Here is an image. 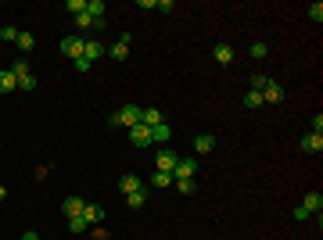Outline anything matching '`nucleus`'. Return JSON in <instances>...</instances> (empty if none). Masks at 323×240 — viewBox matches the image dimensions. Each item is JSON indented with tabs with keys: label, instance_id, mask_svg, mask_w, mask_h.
Instances as JSON below:
<instances>
[{
	"label": "nucleus",
	"instance_id": "1",
	"mask_svg": "<svg viewBox=\"0 0 323 240\" xmlns=\"http://www.w3.org/2000/svg\"><path fill=\"white\" fill-rule=\"evenodd\" d=\"M140 115H144V108L126 104V108H118V111L108 118V126H126V129H133V126H140Z\"/></svg>",
	"mask_w": 323,
	"mask_h": 240
},
{
	"label": "nucleus",
	"instance_id": "2",
	"mask_svg": "<svg viewBox=\"0 0 323 240\" xmlns=\"http://www.w3.org/2000/svg\"><path fill=\"white\" fill-rule=\"evenodd\" d=\"M176 162H180V154H176V151H158V158H154V172H169V176H173Z\"/></svg>",
	"mask_w": 323,
	"mask_h": 240
},
{
	"label": "nucleus",
	"instance_id": "3",
	"mask_svg": "<svg viewBox=\"0 0 323 240\" xmlns=\"http://www.w3.org/2000/svg\"><path fill=\"white\" fill-rule=\"evenodd\" d=\"M194 172H197V162H194V158H180L176 169H173V179H194Z\"/></svg>",
	"mask_w": 323,
	"mask_h": 240
},
{
	"label": "nucleus",
	"instance_id": "4",
	"mask_svg": "<svg viewBox=\"0 0 323 240\" xmlns=\"http://www.w3.org/2000/svg\"><path fill=\"white\" fill-rule=\"evenodd\" d=\"M130 39H133V36L126 32L118 43H111V47H108V58H111V61H126V58H130Z\"/></svg>",
	"mask_w": 323,
	"mask_h": 240
},
{
	"label": "nucleus",
	"instance_id": "5",
	"mask_svg": "<svg viewBox=\"0 0 323 240\" xmlns=\"http://www.w3.org/2000/svg\"><path fill=\"white\" fill-rule=\"evenodd\" d=\"M83 43H87V39H79V36H68V39H61V54H68L72 61H75V58H83Z\"/></svg>",
	"mask_w": 323,
	"mask_h": 240
},
{
	"label": "nucleus",
	"instance_id": "6",
	"mask_svg": "<svg viewBox=\"0 0 323 240\" xmlns=\"http://www.w3.org/2000/svg\"><path fill=\"white\" fill-rule=\"evenodd\" d=\"M130 143H133V147H151V143H154V140H151V129H147V126H133V129H130Z\"/></svg>",
	"mask_w": 323,
	"mask_h": 240
},
{
	"label": "nucleus",
	"instance_id": "7",
	"mask_svg": "<svg viewBox=\"0 0 323 240\" xmlns=\"http://www.w3.org/2000/svg\"><path fill=\"white\" fill-rule=\"evenodd\" d=\"M83 208H87V201H83V197H65V205H61V212H65L68 219L83 215Z\"/></svg>",
	"mask_w": 323,
	"mask_h": 240
},
{
	"label": "nucleus",
	"instance_id": "8",
	"mask_svg": "<svg viewBox=\"0 0 323 240\" xmlns=\"http://www.w3.org/2000/svg\"><path fill=\"white\" fill-rule=\"evenodd\" d=\"M118 190H123V194H137V190H144V179L133 176V172H126L123 179H118Z\"/></svg>",
	"mask_w": 323,
	"mask_h": 240
},
{
	"label": "nucleus",
	"instance_id": "9",
	"mask_svg": "<svg viewBox=\"0 0 323 240\" xmlns=\"http://www.w3.org/2000/svg\"><path fill=\"white\" fill-rule=\"evenodd\" d=\"M262 101H266V104H280V101H284V86L269 79V86L262 90Z\"/></svg>",
	"mask_w": 323,
	"mask_h": 240
},
{
	"label": "nucleus",
	"instance_id": "10",
	"mask_svg": "<svg viewBox=\"0 0 323 240\" xmlns=\"http://www.w3.org/2000/svg\"><path fill=\"white\" fill-rule=\"evenodd\" d=\"M101 54H104V43H101V39H87V43H83V58H87L90 65H94Z\"/></svg>",
	"mask_w": 323,
	"mask_h": 240
},
{
	"label": "nucleus",
	"instance_id": "11",
	"mask_svg": "<svg viewBox=\"0 0 323 240\" xmlns=\"http://www.w3.org/2000/svg\"><path fill=\"white\" fill-rule=\"evenodd\" d=\"M166 118H162V111L158 108H144V115H140V126H147V129H154V126H162Z\"/></svg>",
	"mask_w": 323,
	"mask_h": 240
},
{
	"label": "nucleus",
	"instance_id": "12",
	"mask_svg": "<svg viewBox=\"0 0 323 240\" xmlns=\"http://www.w3.org/2000/svg\"><path fill=\"white\" fill-rule=\"evenodd\" d=\"M212 147H216V136H212V133H197V136H194V151H197V154H209Z\"/></svg>",
	"mask_w": 323,
	"mask_h": 240
},
{
	"label": "nucleus",
	"instance_id": "13",
	"mask_svg": "<svg viewBox=\"0 0 323 240\" xmlns=\"http://www.w3.org/2000/svg\"><path fill=\"white\" fill-rule=\"evenodd\" d=\"M212 58H216L219 65H230V61H233V47H230V43H216V47H212Z\"/></svg>",
	"mask_w": 323,
	"mask_h": 240
},
{
	"label": "nucleus",
	"instance_id": "14",
	"mask_svg": "<svg viewBox=\"0 0 323 240\" xmlns=\"http://www.w3.org/2000/svg\"><path fill=\"white\" fill-rule=\"evenodd\" d=\"M83 219H87L90 226H101V219H104V208H101V205H87V208H83Z\"/></svg>",
	"mask_w": 323,
	"mask_h": 240
},
{
	"label": "nucleus",
	"instance_id": "15",
	"mask_svg": "<svg viewBox=\"0 0 323 240\" xmlns=\"http://www.w3.org/2000/svg\"><path fill=\"white\" fill-rule=\"evenodd\" d=\"M302 208H305L309 215H312V212H319V208H323V197H319L316 190H309V194H305V201H302Z\"/></svg>",
	"mask_w": 323,
	"mask_h": 240
},
{
	"label": "nucleus",
	"instance_id": "16",
	"mask_svg": "<svg viewBox=\"0 0 323 240\" xmlns=\"http://www.w3.org/2000/svg\"><path fill=\"white\" fill-rule=\"evenodd\" d=\"M0 90H4V93L18 90V79H15V72H11V68H4V72H0Z\"/></svg>",
	"mask_w": 323,
	"mask_h": 240
},
{
	"label": "nucleus",
	"instance_id": "17",
	"mask_svg": "<svg viewBox=\"0 0 323 240\" xmlns=\"http://www.w3.org/2000/svg\"><path fill=\"white\" fill-rule=\"evenodd\" d=\"M302 151H316V154H319V151H323V133H309V136L302 140Z\"/></svg>",
	"mask_w": 323,
	"mask_h": 240
},
{
	"label": "nucleus",
	"instance_id": "18",
	"mask_svg": "<svg viewBox=\"0 0 323 240\" xmlns=\"http://www.w3.org/2000/svg\"><path fill=\"white\" fill-rule=\"evenodd\" d=\"M126 205H130V208H144V205H147V190H137V194H126Z\"/></svg>",
	"mask_w": 323,
	"mask_h": 240
},
{
	"label": "nucleus",
	"instance_id": "19",
	"mask_svg": "<svg viewBox=\"0 0 323 240\" xmlns=\"http://www.w3.org/2000/svg\"><path fill=\"white\" fill-rule=\"evenodd\" d=\"M87 15H90L94 22H101V18H104V0H90V4H87Z\"/></svg>",
	"mask_w": 323,
	"mask_h": 240
},
{
	"label": "nucleus",
	"instance_id": "20",
	"mask_svg": "<svg viewBox=\"0 0 323 240\" xmlns=\"http://www.w3.org/2000/svg\"><path fill=\"white\" fill-rule=\"evenodd\" d=\"M15 43H18V51H25V54H29V51L36 47V39H32V32H18Z\"/></svg>",
	"mask_w": 323,
	"mask_h": 240
},
{
	"label": "nucleus",
	"instance_id": "21",
	"mask_svg": "<svg viewBox=\"0 0 323 240\" xmlns=\"http://www.w3.org/2000/svg\"><path fill=\"white\" fill-rule=\"evenodd\" d=\"M169 136H173V129H169L166 122H162V126H154V129H151V140H158V143H166Z\"/></svg>",
	"mask_w": 323,
	"mask_h": 240
},
{
	"label": "nucleus",
	"instance_id": "22",
	"mask_svg": "<svg viewBox=\"0 0 323 240\" xmlns=\"http://www.w3.org/2000/svg\"><path fill=\"white\" fill-rule=\"evenodd\" d=\"M68 229H72V233H87V229H90V222H87L83 215H75V219H68Z\"/></svg>",
	"mask_w": 323,
	"mask_h": 240
},
{
	"label": "nucleus",
	"instance_id": "23",
	"mask_svg": "<svg viewBox=\"0 0 323 240\" xmlns=\"http://www.w3.org/2000/svg\"><path fill=\"white\" fill-rule=\"evenodd\" d=\"M11 72H15V79H22V75H32V72H29V61H25V58H18V61L11 65Z\"/></svg>",
	"mask_w": 323,
	"mask_h": 240
},
{
	"label": "nucleus",
	"instance_id": "24",
	"mask_svg": "<svg viewBox=\"0 0 323 240\" xmlns=\"http://www.w3.org/2000/svg\"><path fill=\"white\" fill-rule=\"evenodd\" d=\"M266 101H262V93H255V90H248L245 93V108H262Z\"/></svg>",
	"mask_w": 323,
	"mask_h": 240
},
{
	"label": "nucleus",
	"instance_id": "25",
	"mask_svg": "<svg viewBox=\"0 0 323 240\" xmlns=\"http://www.w3.org/2000/svg\"><path fill=\"white\" fill-rule=\"evenodd\" d=\"M266 86H269V79H266L262 72H255V75H252V90H255V93H262Z\"/></svg>",
	"mask_w": 323,
	"mask_h": 240
},
{
	"label": "nucleus",
	"instance_id": "26",
	"mask_svg": "<svg viewBox=\"0 0 323 240\" xmlns=\"http://www.w3.org/2000/svg\"><path fill=\"white\" fill-rule=\"evenodd\" d=\"M0 39H4V43H15V39H18V29H15V25H4V29H0Z\"/></svg>",
	"mask_w": 323,
	"mask_h": 240
},
{
	"label": "nucleus",
	"instance_id": "27",
	"mask_svg": "<svg viewBox=\"0 0 323 240\" xmlns=\"http://www.w3.org/2000/svg\"><path fill=\"white\" fill-rule=\"evenodd\" d=\"M151 183H154V186H173V176H169V172H154Z\"/></svg>",
	"mask_w": 323,
	"mask_h": 240
},
{
	"label": "nucleus",
	"instance_id": "28",
	"mask_svg": "<svg viewBox=\"0 0 323 240\" xmlns=\"http://www.w3.org/2000/svg\"><path fill=\"white\" fill-rule=\"evenodd\" d=\"M173 183H176V190H180V194H194V186H197L194 179H173Z\"/></svg>",
	"mask_w": 323,
	"mask_h": 240
},
{
	"label": "nucleus",
	"instance_id": "29",
	"mask_svg": "<svg viewBox=\"0 0 323 240\" xmlns=\"http://www.w3.org/2000/svg\"><path fill=\"white\" fill-rule=\"evenodd\" d=\"M65 8H68L72 15H83V11H87V0H68V4H65Z\"/></svg>",
	"mask_w": 323,
	"mask_h": 240
},
{
	"label": "nucleus",
	"instance_id": "30",
	"mask_svg": "<svg viewBox=\"0 0 323 240\" xmlns=\"http://www.w3.org/2000/svg\"><path fill=\"white\" fill-rule=\"evenodd\" d=\"M75 25H79V29H94V18L83 11V15H75Z\"/></svg>",
	"mask_w": 323,
	"mask_h": 240
},
{
	"label": "nucleus",
	"instance_id": "31",
	"mask_svg": "<svg viewBox=\"0 0 323 240\" xmlns=\"http://www.w3.org/2000/svg\"><path fill=\"white\" fill-rule=\"evenodd\" d=\"M154 11H162V15H173L176 11V4H173V0H158V8Z\"/></svg>",
	"mask_w": 323,
	"mask_h": 240
},
{
	"label": "nucleus",
	"instance_id": "32",
	"mask_svg": "<svg viewBox=\"0 0 323 240\" xmlns=\"http://www.w3.org/2000/svg\"><path fill=\"white\" fill-rule=\"evenodd\" d=\"M309 18L312 22H323V4H309Z\"/></svg>",
	"mask_w": 323,
	"mask_h": 240
},
{
	"label": "nucleus",
	"instance_id": "33",
	"mask_svg": "<svg viewBox=\"0 0 323 240\" xmlns=\"http://www.w3.org/2000/svg\"><path fill=\"white\" fill-rule=\"evenodd\" d=\"M266 54H269V47H266V43H252V58H259V61H262Z\"/></svg>",
	"mask_w": 323,
	"mask_h": 240
},
{
	"label": "nucleus",
	"instance_id": "34",
	"mask_svg": "<svg viewBox=\"0 0 323 240\" xmlns=\"http://www.w3.org/2000/svg\"><path fill=\"white\" fill-rule=\"evenodd\" d=\"M18 90H36V79H32V75H22V79H18Z\"/></svg>",
	"mask_w": 323,
	"mask_h": 240
},
{
	"label": "nucleus",
	"instance_id": "35",
	"mask_svg": "<svg viewBox=\"0 0 323 240\" xmlns=\"http://www.w3.org/2000/svg\"><path fill=\"white\" fill-rule=\"evenodd\" d=\"M137 8H140V11H154V8H158V0H137Z\"/></svg>",
	"mask_w": 323,
	"mask_h": 240
},
{
	"label": "nucleus",
	"instance_id": "36",
	"mask_svg": "<svg viewBox=\"0 0 323 240\" xmlns=\"http://www.w3.org/2000/svg\"><path fill=\"white\" fill-rule=\"evenodd\" d=\"M90 68H94V65H90L87 58H75V72H90Z\"/></svg>",
	"mask_w": 323,
	"mask_h": 240
},
{
	"label": "nucleus",
	"instance_id": "37",
	"mask_svg": "<svg viewBox=\"0 0 323 240\" xmlns=\"http://www.w3.org/2000/svg\"><path fill=\"white\" fill-rule=\"evenodd\" d=\"M22 240H39V236H36V233H32V229H29V233H25V236H22Z\"/></svg>",
	"mask_w": 323,
	"mask_h": 240
},
{
	"label": "nucleus",
	"instance_id": "38",
	"mask_svg": "<svg viewBox=\"0 0 323 240\" xmlns=\"http://www.w3.org/2000/svg\"><path fill=\"white\" fill-rule=\"evenodd\" d=\"M4 197H8V186H0V201H4Z\"/></svg>",
	"mask_w": 323,
	"mask_h": 240
}]
</instances>
